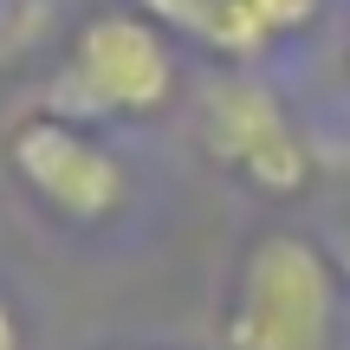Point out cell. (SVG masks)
<instances>
[{"instance_id":"3","label":"cell","mask_w":350,"mask_h":350,"mask_svg":"<svg viewBox=\"0 0 350 350\" xmlns=\"http://www.w3.org/2000/svg\"><path fill=\"white\" fill-rule=\"evenodd\" d=\"M201 150L266 201H299L312 188V143L299 137L279 91L247 72H227L201 91Z\"/></svg>"},{"instance_id":"6","label":"cell","mask_w":350,"mask_h":350,"mask_svg":"<svg viewBox=\"0 0 350 350\" xmlns=\"http://www.w3.org/2000/svg\"><path fill=\"white\" fill-rule=\"evenodd\" d=\"M247 7L266 20V33H299V26L318 13V0H247Z\"/></svg>"},{"instance_id":"2","label":"cell","mask_w":350,"mask_h":350,"mask_svg":"<svg viewBox=\"0 0 350 350\" xmlns=\"http://www.w3.org/2000/svg\"><path fill=\"white\" fill-rule=\"evenodd\" d=\"M175 91V52L169 33L137 7H104L78 26L65 52L59 85L46 91L52 117H150Z\"/></svg>"},{"instance_id":"1","label":"cell","mask_w":350,"mask_h":350,"mask_svg":"<svg viewBox=\"0 0 350 350\" xmlns=\"http://www.w3.org/2000/svg\"><path fill=\"white\" fill-rule=\"evenodd\" d=\"M338 266L305 234H260L240 253L221 312V350H338Z\"/></svg>"},{"instance_id":"5","label":"cell","mask_w":350,"mask_h":350,"mask_svg":"<svg viewBox=\"0 0 350 350\" xmlns=\"http://www.w3.org/2000/svg\"><path fill=\"white\" fill-rule=\"evenodd\" d=\"M137 13H150L163 33H182L195 46L221 52V59H260L266 52V20L247 0H130Z\"/></svg>"},{"instance_id":"4","label":"cell","mask_w":350,"mask_h":350,"mask_svg":"<svg viewBox=\"0 0 350 350\" xmlns=\"http://www.w3.org/2000/svg\"><path fill=\"white\" fill-rule=\"evenodd\" d=\"M7 163L20 175V188L46 214L72 227H104L111 214H124L130 201V169L117 150H104L85 124L72 117H26L7 137Z\"/></svg>"},{"instance_id":"8","label":"cell","mask_w":350,"mask_h":350,"mask_svg":"<svg viewBox=\"0 0 350 350\" xmlns=\"http://www.w3.org/2000/svg\"><path fill=\"white\" fill-rule=\"evenodd\" d=\"M331 266H338V279L350 286V234H338V240H331Z\"/></svg>"},{"instance_id":"7","label":"cell","mask_w":350,"mask_h":350,"mask_svg":"<svg viewBox=\"0 0 350 350\" xmlns=\"http://www.w3.org/2000/svg\"><path fill=\"white\" fill-rule=\"evenodd\" d=\"M0 350H26V325H20V305L0 292Z\"/></svg>"}]
</instances>
